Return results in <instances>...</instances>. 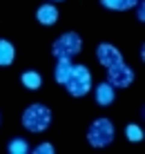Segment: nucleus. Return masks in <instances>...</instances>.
<instances>
[{"label":"nucleus","instance_id":"9b49d317","mask_svg":"<svg viewBox=\"0 0 145 154\" xmlns=\"http://www.w3.org/2000/svg\"><path fill=\"white\" fill-rule=\"evenodd\" d=\"M100 5L112 9V11H127V9L136 7L138 0H100Z\"/></svg>","mask_w":145,"mask_h":154},{"label":"nucleus","instance_id":"2eb2a0df","mask_svg":"<svg viewBox=\"0 0 145 154\" xmlns=\"http://www.w3.org/2000/svg\"><path fill=\"white\" fill-rule=\"evenodd\" d=\"M34 154H54V145L51 143H40L38 147H34Z\"/></svg>","mask_w":145,"mask_h":154},{"label":"nucleus","instance_id":"f03ea898","mask_svg":"<svg viewBox=\"0 0 145 154\" xmlns=\"http://www.w3.org/2000/svg\"><path fill=\"white\" fill-rule=\"evenodd\" d=\"M87 141L92 147H105L114 141V125L110 119H96L87 130Z\"/></svg>","mask_w":145,"mask_h":154},{"label":"nucleus","instance_id":"7ed1b4c3","mask_svg":"<svg viewBox=\"0 0 145 154\" xmlns=\"http://www.w3.org/2000/svg\"><path fill=\"white\" fill-rule=\"evenodd\" d=\"M67 92L72 94V96H85V94L92 89V74L85 65H74L72 74H69L67 83H65Z\"/></svg>","mask_w":145,"mask_h":154},{"label":"nucleus","instance_id":"dca6fc26","mask_svg":"<svg viewBox=\"0 0 145 154\" xmlns=\"http://www.w3.org/2000/svg\"><path fill=\"white\" fill-rule=\"evenodd\" d=\"M145 18V14H143V2L141 5H138V20H143Z\"/></svg>","mask_w":145,"mask_h":154},{"label":"nucleus","instance_id":"0eeeda50","mask_svg":"<svg viewBox=\"0 0 145 154\" xmlns=\"http://www.w3.org/2000/svg\"><path fill=\"white\" fill-rule=\"evenodd\" d=\"M36 18H38L40 25H54V23L58 20V9L54 7L51 2H47V5H42V7H38Z\"/></svg>","mask_w":145,"mask_h":154},{"label":"nucleus","instance_id":"423d86ee","mask_svg":"<svg viewBox=\"0 0 145 154\" xmlns=\"http://www.w3.org/2000/svg\"><path fill=\"white\" fill-rule=\"evenodd\" d=\"M96 58H98V63L105 67H112V65H119L123 63V54L119 49H116L114 45H110V42H103V45L96 47Z\"/></svg>","mask_w":145,"mask_h":154},{"label":"nucleus","instance_id":"f8f14e48","mask_svg":"<svg viewBox=\"0 0 145 154\" xmlns=\"http://www.w3.org/2000/svg\"><path fill=\"white\" fill-rule=\"evenodd\" d=\"M20 81H23V85L27 89H38L42 85V78H40L38 72H25L23 76H20Z\"/></svg>","mask_w":145,"mask_h":154},{"label":"nucleus","instance_id":"6e6552de","mask_svg":"<svg viewBox=\"0 0 145 154\" xmlns=\"http://www.w3.org/2000/svg\"><path fill=\"white\" fill-rule=\"evenodd\" d=\"M72 69H74L72 58H58L56 72H54V76H56V83L65 85V83H67V78H69V74H72Z\"/></svg>","mask_w":145,"mask_h":154},{"label":"nucleus","instance_id":"20e7f679","mask_svg":"<svg viewBox=\"0 0 145 154\" xmlns=\"http://www.w3.org/2000/svg\"><path fill=\"white\" fill-rule=\"evenodd\" d=\"M80 47H83L80 36L74 34V31H67V34H63L60 38L54 42L51 54L56 56V58H74V56L80 51Z\"/></svg>","mask_w":145,"mask_h":154},{"label":"nucleus","instance_id":"39448f33","mask_svg":"<svg viewBox=\"0 0 145 154\" xmlns=\"http://www.w3.org/2000/svg\"><path fill=\"white\" fill-rule=\"evenodd\" d=\"M107 83L112 87H130L134 83V72L125 63H119V65L107 67Z\"/></svg>","mask_w":145,"mask_h":154},{"label":"nucleus","instance_id":"4468645a","mask_svg":"<svg viewBox=\"0 0 145 154\" xmlns=\"http://www.w3.org/2000/svg\"><path fill=\"white\" fill-rule=\"evenodd\" d=\"M9 152L11 154H27L29 152V145H27V141H23V139H14L9 143Z\"/></svg>","mask_w":145,"mask_h":154},{"label":"nucleus","instance_id":"ddd939ff","mask_svg":"<svg viewBox=\"0 0 145 154\" xmlns=\"http://www.w3.org/2000/svg\"><path fill=\"white\" fill-rule=\"evenodd\" d=\"M125 136H127L132 143H138V141H143V130H141L136 123H130V125L125 127Z\"/></svg>","mask_w":145,"mask_h":154},{"label":"nucleus","instance_id":"9d476101","mask_svg":"<svg viewBox=\"0 0 145 154\" xmlns=\"http://www.w3.org/2000/svg\"><path fill=\"white\" fill-rule=\"evenodd\" d=\"M14 58H16V49H14V45H11L9 40H2V38H0V67L11 65Z\"/></svg>","mask_w":145,"mask_h":154},{"label":"nucleus","instance_id":"1a4fd4ad","mask_svg":"<svg viewBox=\"0 0 145 154\" xmlns=\"http://www.w3.org/2000/svg\"><path fill=\"white\" fill-rule=\"evenodd\" d=\"M96 103L98 105H112L114 103V87L107 81H103L96 87Z\"/></svg>","mask_w":145,"mask_h":154},{"label":"nucleus","instance_id":"f257e3e1","mask_svg":"<svg viewBox=\"0 0 145 154\" xmlns=\"http://www.w3.org/2000/svg\"><path fill=\"white\" fill-rule=\"evenodd\" d=\"M49 123H51V109L45 107V105H40V103L29 105V107L23 112V125H25V130L34 132V134L45 132L47 127H49Z\"/></svg>","mask_w":145,"mask_h":154}]
</instances>
